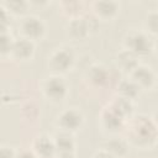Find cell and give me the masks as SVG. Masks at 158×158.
Returning <instances> with one entry per match:
<instances>
[{"label":"cell","instance_id":"obj_1","mask_svg":"<svg viewBox=\"0 0 158 158\" xmlns=\"http://www.w3.org/2000/svg\"><path fill=\"white\" fill-rule=\"evenodd\" d=\"M126 141L137 148H152L157 141L156 121L148 115H139L132 118L127 130Z\"/></svg>","mask_w":158,"mask_h":158},{"label":"cell","instance_id":"obj_2","mask_svg":"<svg viewBox=\"0 0 158 158\" xmlns=\"http://www.w3.org/2000/svg\"><path fill=\"white\" fill-rule=\"evenodd\" d=\"M123 48L138 58L148 56L154 49V40L144 30H130L123 37Z\"/></svg>","mask_w":158,"mask_h":158},{"label":"cell","instance_id":"obj_3","mask_svg":"<svg viewBox=\"0 0 158 158\" xmlns=\"http://www.w3.org/2000/svg\"><path fill=\"white\" fill-rule=\"evenodd\" d=\"M41 91H42V95L48 101L58 104L65 100V98L68 96L69 88L62 75L52 74L49 77H46L42 80Z\"/></svg>","mask_w":158,"mask_h":158},{"label":"cell","instance_id":"obj_4","mask_svg":"<svg viewBox=\"0 0 158 158\" xmlns=\"http://www.w3.org/2000/svg\"><path fill=\"white\" fill-rule=\"evenodd\" d=\"M75 54L70 47H58L48 56V67L56 75H63L73 69Z\"/></svg>","mask_w":158,"mask_h":158},{"label":"cell","instance_id":"obj_5","mask_svg":"<svg viewBox=\"0 0 158 158\" xmlns=\"http://www.w3.org/2000/svg\"><path fill=\"white\" fill-rule=\"evenodd\" d=\"M84 123V116L80 110L75 107H69L59 112V115L56 118V125L59 131L74 133L81 128Z\"/></svg>","mask_w":158,"mask_h":158},{"label":"cell","instance_id":"obj_6","mask_svg":"<svg viewBox=\"0 0 158 158\" xmlns=\"http://www.w3.org/2000/svg\"><path fill=\"white\" fill-rule=\"evenodd\" d=\"M19 32L21 33V37L27 38L32 42H36L41 38H43L46 33V25L42 19L30 15L21 19L19 23Z\"/></svg>","mask_w":158,"mask_h":158},{"label":"cell","instance_id":"obj_7","mask_svg":"<svg viewBox=\"0 0 158 158\" xmlns=\"http://www.w3.org/2000/svg\"><path fill=\"white\" fill-rule=\"evenodd\" d=\"M128 78L139 88L141 91L146 90H153L156 88L157 77L154 70L144 64H138L130 74Z\"/></svg>","mask_w":158,"mask_h":158},{"label":"cell","instance_id":"obj_8","mask_svg":"<svg viewBox=\"0 0 158 158\" xmlns=\"http://www.w3.org/2000/svg\"><path fill=\"white\" fill-rule=\"evenodd\" d=\"M65 30H67V35L72 40H74V41H84L90 36L93 28H91L90 21L86 17L79 15V16L69 19Z\"/></svg>","mask_w":158,"mask_h":158},{"label":"cell","instance_id":"obj_9","mask_svg":"<svg viewBox=\"0 0 158 158\" xmlns=\"http://www.w3.org/2000/svg\"><path fill=\"white\" fill-rule=\"evenodd\" d=\"M35 56V42L19 37L14 40L9 57L16 62H28Z\"/></svg>","mask_w":158,"mask_h":158},{"label":"cell","instance_id":"obj_10","mask_svg":"<svg viewBox=\"0 0 158 158\" xmlns=\"http://www.w3.org/2000/svg\"><path fill=\"white\" fill-rule=\"evenodd\" d=\"M31 151L37 158H56L57 156L53 137L48 135L36 136L31 143Z\"/></svg>","mask_w":158,"mask_h":158},{"label":"cell","instance_id":"obj_11","mask_svg":"<svg viewBox=\"0 0 158 158\" xmlns=\"http://www.w3.org/2000/svg\"><path fill=\"white\" fill-rule=\"evenodd\" d=\"M100 122H101V127L110 133H117L125 126V120L118 114H116L109 105L101 111Z\"/></svg>","mask_w":158,"mask_h":158},{"label":"cell","instance_id":"obj_12","mask_svg":"<svg viewBox=\"0 0 158 158\" xmlns=\"http://www.w3.org/2000/svg\"><path fill=\"white\" fill-rule=\"evenodd\" d=\"M93 12L96 19L107 21L116 17L120 10V5L116 1L111 0H102V1H95L91 4Z\"/></svg>","mask_w":158,"mask_h":158},{"label":"cell","instance_id":"obj_13","mask_svg":"<svg viewBox=\"0 0 158 158\" xmlns=\"http://www.w3.org/2000/svg\"><path fill=\"white\" fill-rule=\"evenodd\" d=\"M53 142L57 154H74L77 142L72 133L59 131L53 137Z\"/></svg>","mask_w":158,"mask_h":158},{"label":"cell","instance_id":"obj_14","mask_svg":"<svg viewBox=\"0 0 158 158\" xmlns=\"http://www.w3.org/2000/svg\"><path fill=\"white\" fill-rule=\"evenodd\" d=\"M138 59L139 58L136 54H133L132 52L123 48L116 54V65L121 72H123L126 74H130L139 64Z\"/></svg>","mask_w":158,"mask_h":158},{"label":"cell","instance_id":"obj_15","mask_svg":"<svg viewBox=\"0 0 158 158\" xmlns=\"http://www.w3.org/2000/svg\"><path fill=\"white\" fill-rule=\"evenodd\" d=\"M86 78L89 79V81L95 85V86H105L109 80H110V73L107 70V68L102 64H93L86 73Z\"/></svg>","mask_w":158,"mask_h":158},{"label":"cell","instance_id":"obj_16","mask_svg":"<svg viewBox=\"0 0 158 158\" xmlns=\"http://www.w3.org/2000/svg\"><path fill=\"white\" fill-rule=\"evenodd\" d=\"M109 106L116 112L125 121L127 118H131L132 115H133V101L132 100H128V99H125L122 96H118L116 95L109 104Z\"/></svg>","mask_w":158,"mask_h":158},{"label":"cell","instance_id":"obj_17","mask_svg":"<svg viewBox=\"0 0 158 158\" xmlns=\"http://www.w3.org/2000/svg\"><path fill=\"white\" fill-rule=\"evenodd\" d=\"M128 148H130V144L127 143V141L125 138L115 137V138H110L104 144L102 149H105L106 152H109L110 154H112L116 158H123L128 153Z\"/></svg>","mask_w":158,"mask_h":158},{"label":"cell","instance_id":"obj_18","mask_svg":"<svg viewBox=\"0 0 158 158\" xmlns=\"http://www.w3.org/2000/svg\"><path fill=\"white\" fill-rule=\"evenodd\" d=\"M139 93H141L139 88L130 78L121 79L117 84V95L122 96L125 99H128V100L133 101L139 95Z\"/></svg>","mask_w":158,"mask_h":158},{"label":"cell","instance_id":"obj_19","mask_svg":"<svg viewBox=\"0 0 158 158\" xmlns=\"http://www.w3.org/2000/svg\"><path fill=\"white\" fill-rule=\"evenodd\" d=\"M2 7L9 12V15L14 16H22L26 14L28 9V2L26 1H5L1 2Z\"/></svg>","mask_w":158,"mask_h":158},{"label":"cell","instance_id":"obj_20","mask_svg":"<svg viewBox=\"0 0 158 158\" xmlns=\"http://www.w3.org/2000/svg\"><path fill=\"white\" fill-rule=\"evenodd\" d=\"M144 25H146V30L144 31L148 35H151L152 37L157 35V31H158V14H157V11L153 10V11L148 12Z\"/></svg>","mask_w":158,"mask_h":158},{"label":"cell","instance_id":"obj_21","mask_svg":"<svg viewBox=\"0 0 158 158\" xmlns=\"http://www.w3.org/2000/svg\"><path fill=\"white\" fill-rule=\"evenodd\" d=\"M14 40L9 35V32L0 33V57H9L10 49Z\"/></svg>","mask_w":158,"mask_h":158},{"label":"cell","instance_id":"obj_22","mask_svg":"<svg viewBox=\"0 0 158 158\" xmlns=\"http://www.w3.org/2000/svg\"><path fill=\"white\" fill-rule=\"evenodd\" d=\"M15 157H16V152L11 147H6V146L0 147V158H15Z\"/></svg>","mask_w":158,"mask_h":158},{"label":"cell","instance_id":"obj_23","mask_svg":"<svg viewBox=\"0 0 158 158\" xmlns=\"http://www.w3.org/2000/svg\"><path fill=\"white\" fill-rule=\"evenodd\" d=\"M15 158H37V157L31 149H23V151L16 152V157Z\"/></svg>","mask_w":158,"mask_h":158},{"label":"cell","instance_id":"obj_24","mask_svg":"<svg viewBox=\"0 0 158 158\" xmlns=\"http://www.w3.org/2000/svg\"><path fill=\"white\" fill-rule=\"evenodd\" d=\"M93 158H116V157H114L112 154H110L109 152H106L105 149H100V151H98V152H95L94 153V156H93Z\"/></svg>","mask_w":158,"mask_h":158},{"label":"cell","instance_id":"obj_25","mask_svg":"<svg viewBox=\"0 0 158 158\" xmlns=\"http://www.w3.org/2000/svg\"><path fill=\"white\" fill-rule=\"evenodd\" d=\"M56 158H75L74 154H57Z\"/></svg>","mask_w":158,"mask_h":158}]
</instances>
